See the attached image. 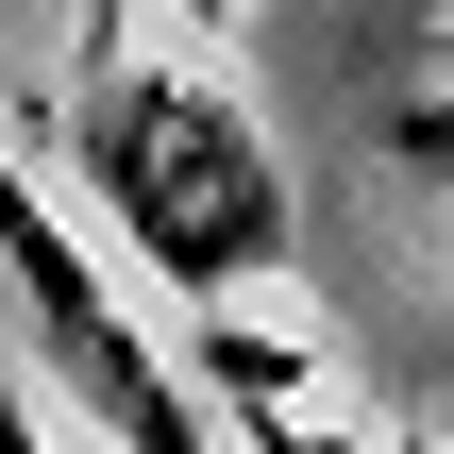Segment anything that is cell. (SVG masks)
<instances>
[{
  "instance_id": "obj_4",
  "label": "cell",
  "mask_w": 454,
  "mask_h": 454,
  "mask_svg": "<svg viewBox=\"0 0 454 454\" xmlns=\"http://www.w3.org/2000/svg\"><path fill=\"white\" fill-rule=\"evenodd\" d=\"M387 135H404V168H438V185H454V101H404Z\"/></svg>"
},
{
  "instance_id": "obj_5",
  "label": "cell",
  "mask_w": 454,
  "mask_h": 454,
  "mask_svg": "<svg viewBox=\"0 0 454 454\" xmlns=\"http://www.w3.org/2000/svg\"><path fill=\"white\" fill-rule=\"evenodd\" d=\"M0 454H51V438H34V404H17V371H0Z\"/></svg>"
},
{
  "instance_id": "obj_3",
  "label": "cell",
  "mask_w": 454,
  "mask_h": 454,
  "mask_svg": "<svg viewBox=\"0 0 454 454\" xmlns=\"http://www.w3.org/2000/svg\"><path fill=\"white\" fill-rule=\"evenodd\" d=\"M236 438H253V454H354L337 421H303V404H236Z\"/></svg>"
},
{
  "instance_id": "obj_2",
  "label": "cell",
  "mask_w": 454,
  "mask_h": 454,
  "mask_svg": "<svg viewBox=\"0 0 454 454\" xmlns=\"http://www.w3.org/2000/svg\"><path fill=\"white\" fill-rule=\"evenodd\" d=\"M0 286H17L34 371H51V387H67L118 454H219V438H202V387H185L135 320H118V286L84 270V236L34 202V168H17V152H0Z\"/></svg>"
},
{
  "instance_id": "obj_6",
  "label": "cell",
  "mask_w": 454,
  "mask_h": 454,
  "mask_svg": "<svg viewBox=\"0 0 454 454\" xmlns=\"http://www.w3.org/2000/svg\"><path fill=\"white\" fill-rule=\"evenodd\" d=\"M168 17H202V34H219V17H236V0H168Z\"/></svg>"
},
{
  "instance_id": "obj_7",
  "label": "cell",
  "mask_w": 454,
  "mask_h": 454,
  "mask_svg": "<svg viewBox=\"0 0 454 454\" xmlns=\"http://www.w3.org/2000/svg\"><path fill=\"white\" fill-rule=\"evenodd\" d=\"M84 34H101V51H118V0H84Z\"/></svg>"
},
{
  "instance_id": "obj_1",
  "label": "cell",
  "mask_w": 454,
  "mask_h": 454,
  "mask_svg": "<svg viewBox=\"0 0 454 454\" xmlns=\"http://www.w3.org/2000/svg\"><path fill=\"white\" fill-rule=\"evenodd\" d=\"M67 168H84V202L135 236V270H152L168 303H236V286L286 270V168H270V135H253L202 67L101 51V67L67 84Z\"/></svg>"
}]
</instances>
